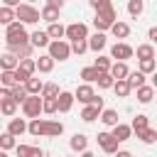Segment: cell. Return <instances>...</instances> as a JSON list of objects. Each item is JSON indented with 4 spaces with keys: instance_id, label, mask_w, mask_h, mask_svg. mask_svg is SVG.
<instances>
[{
    "instance_id": "obj_44",
    "label": "cell",
    "mask_w": 157,
    "mask_h": 157,
    "mask_svg": "<svg viewBox=\"0 0 157 157\" xmlns=\"http://www.w3.org/2000/svg\"><path fill=\"white\" fill-rule=\"evenodd\" d=\"M59 86L56 83H44V91H42V98H59Z\"/></svg>"
},
{
    "instance_id": "obj_6",
    "label": "cell",
    "mask_w": 157,
    "mask_h": 157,
    "mask_svg": "<svg viewBox=\"0 0 157 157\" xmlns=\"http://www.w3.org/2000/svg\"><path fill=\"white\" fill-rule=\"evenodd\" d=\"M47 54L54 59V61H66L74 52H71V42L69 39H61V42H52L49 44V49H47Z\"/></svg>"
},
{
    "instance_id": "obj_47",
    "label": "cell",
    "mask_w": 157,
    "mask_h": 157,
    "mask_svg": "<svg viewBox=\"0 0 157 157\" xmlns=\"http://www.w3.org/2000/svg\"><path fill=\"white\" fill-rule=\"evenodd\" d=\"M71 52H74L76 56L86 54V52H88V42H74V44H71Z\"/></svg>"
},
{
    "instance_id": "obj_45",
    "label": "cell",
    "mask_w": 157,
    "mask_h": 157,
    "mask_svg": "<svg viewBox=\"0 0 157 157\" xmlns=\"http://www.w3.org/2000/svg\"><path fill=\"white\" fill-rule=\"evenodd\" d=\"M44 113H47V115L59 113V103H56V98H44Z\"/></svg>"
},
{
    "instance_id": "obj_32",
    "label": "cell",
    "mask_w": 157,
    "mask_h": 157,
    "mask_svg": "<svg viewBox=\"0 0 157 157\" xmlns=\"http://www.w3.org/2000/svg\"><path fill=\"white\" fill-rule=\"evenodd\" d=\"M12 22H17V12L12 10V7H0V25H5V27H10Z\"/></svg>"
},
{
    "instance_id": "obj_50",
    "label": "cell",
    "mask_w": 157,
    "mask_h": 157,
    "mask_svg": "<svg viewBox=\"0 0 157 157\" xmlns=\"http://www.w3.org/2000/svg\"><path fill=\"white\" fill-rule=\"evenodd\" d=\"M115 157H132V152H130V150H120Z\"/></svg>"
},
{
    "instance_id": "obj_5",
    "label": "cell",
    "mask_w": 157,
    "mask_h": 157,
    "mask_svg": "<svg viewBox=\"0 0 157 157\" xmlns=\"http://www.w3.org/2000/svg\"><path fill=\"white\" fill-rule=\"evenodd\" d=\"M96 142H98V147H101L108 157H115V155L120 152V150H118L120 142H118V140L113 137V132H108V130H101V132L96 135Z\"/></svg>"
},
{
    "instance_id": "obj_26",
    "label": "cell",
    "mask_w": 157,
    "mask_h": 157,
    "mask_svg": "<svg viewBox=\"0 0 157 157\" xmlns=\"http://www.w3.org/2000/svg\"><path fill=\"white\" fill-rule=\"evenodd\" d=\"M135 54H137V61H147V59H155V47H152V42H147V44H137Z\"/></svg>"
},
{
    "instance_id": "obj_16",
    "label": "cell",
    "mask_w": 157,
    "mask_h": 157,
    "mask_svg": "<svg viewBox=\"0 0 157 157\" xmlns=\"http://www.w3.org/2000/svg\"><path fill=\"white\" fill-rule=\"evenodd\" d=\"M110 132H113V137H115L118 142H128V140L132 137V132H135V130H132V125H125V123H120V125H115Z\"/></svg>"
},
{
    "instance_id": "obj_2",
    "label": "cell",
    "mask_w": 157,
    "mask_h": 157,
    "mask_svg": "<svg viewBox=\"0 0 157 157\" xmlns=\"http://www.w3.org/2000/svg\"><path fill=\"white\" fill-rule=\"evenodd\" d=\"M22 44H32L25 25L22 22H12L10 27H5V47H22Z\"/></svg>"
},
{
    "instance_id": "obj_33",
    "label": "cell",
    "mask_w": 157,
    "mask_h": 157,
    "mask_svg": "<svg viewBox=\"0 0 157 157\" xmlns=\"http://www.w3.org/2000/svg\"><path fill=\"white\" fill-rule=\"evenodd\" d=\"M152 98H155V86H142V88H137V103L147 105V103H152Z\"/></svg>"
},
{
    "instance_id": "obj_35",
    "label": "cell",
    "mask_w": 157,
    "mask_h": 157,
    "mask_svg": "<svg viewBox=\"0 0 157 157\" xmlns=\"http://www.w3.org/2000/svg\"><path fill=\"white\" fill-rule=\"evenodd\" d=\"M0 110H2V115H7L12 120V115L17 113V103L12 98H0Z\"/></svg>"
},
{
    "instance_id": "obj_21",
    "label": "cell",
    "mask_w": 157,
    "mask_h": 157,
    "mask_svg": "<svg viewBox=\"0 0 157 157\" xmlns=\"http://www.w3.org/2000/svg\"><path fill=\"white\" fill-rule=\"evenodd\" d=\"M105 42H108V39H105V34H103V32H96V34H91V37H88V49L98 54L101 49H105Z\"/></svg>"
},
{
    "instance_id": "obj_41",
    "label": "cell",
    "mask_w": 157,
    "mask_h": 157,
    "mask_svg": "<svg viewBox=\"0 0 157 157\" xmlns=\"http://www.w3.org/2000/svg\"><path fill=\"white\" fill-rule=\"evenodd\" d=\"M128 12H130V17H140L145 12V2L142 0H130L128 2Z\"/></svg>"
},
{
    "instance_id": "obj_27",
    "label": "cell",
    "mask_w": 157,
    "mask_h": 157,
    "mask_svg": "<svg viewBox=\"0 0 157 157\" xmlns=\"http://www.w3.org/2000/svg\"><path fill=\"white\" fill-rule=\"evenodd\" d=\"M113 64H115V61H113L110 56H105V54H98V56H96V61H93V66H96L101 74H110Z\"/></svg>"
},
{
    "instance_id": "obj_13",
    "label": "cell",
    "mask_w": 157,
    "mask_h": 157,
    "mask_svg": "<svg viewBox=\"0 0 157 157\" xmlns=\"http://www.w3.org/2000/svg\"><path fill=\"white\" fill-rule=\"evenodd\" d=\"M7 132L15 135V137H20V135L29 132V123H27L25 118H12V120L7 123Z\"/></svg>"
},
{
    "instance_id": "obj_38",
    "label": "cell",
    "mask_w": 157,
    "mask_h": 157,
    "mask_svg": "<svg viewBox=\"0 0 157 157\" xmlns=\"http://www.w3.org/2000/svg\"><path fill=\"white\" fill-rule=\"evenodd\" d=\"M113 91H115V96H118V98H128V96H130V91H132V86H130V83H128V78H125V81H115Z\"/></svg>"
},
{
    "instance_id": "obj_28",
    "label": "cell",
    "mask_w": 157,
    "mask_h": 157,
    "mask_svg": "<svg viewBox=\"0 0 157 157\" xmlns=\"http://www.w3.org/2000/svg\"><path fill=\"white\" fill-rule=\"evenodd\" d=\"M54 59L49 56V54H39V59H37V71L39 74H49V71H54Z\"/></svg>"
},
{
    "instance_id": "obj_11",
    "label": "cell",
    "mask_w": 157,
    "mask_h": 157,
    "mask_svg": "<svg viewBox=\"0 0 157 157\" xmlns=\"http://www.w3.org/2000/svg\"><path fill=\"white\" fill-rule=\"evenodd\" d=\"M74 96H76V101L83 103V105H91V103L96 101V91H93L91 83H78L76 91H74Z\"/></svg>"
},
{
    "instance_id": "obj_34",
    "label": "cell",
    "mask_w": 157,
    "mask_h": 157,
    "mask_svg": "<svg viewBox=\"0 0 157 157\" xmlns=\"http://www.w3.org/2000/svg\"><path fill=\"white\" fill-rule=\"evenodd\" d=\"M145 78H147V76H145L142 71H130V76H128V83L132 86V91H137V88L147 86V83H145Z\"/></svg>"
},
{
    "instance_id": "obj_20",
    "label": "cell",
    "mask_w": 157,
    "mask_h": 157,
    "mask_svg": "<svg viewBox=\"0 0 157 157\" xmlns=\"http://www.w3.org/2000/svg\"><path fill=\"white\" fill-rule=\"evenodd\" d=\"M59 7H54L52 2H44V7H42V20H47L49 25H54V22H59Z\"/></svg>"
},
{
    "instance_id": "obj_53",
    "label": "cell",
    "mask_w": 157,
    "mask_h": 157,
    "mask_svg": "<svg viewBox=\"0 0 157 157\" xmlns=\"http://www.w3.org/2000/svg\"><path fill=\"white\" fill-rule=\"evenodd\" d=\"M0 157H7V152H0Z\"/></svg>"
},
{
    "instance_id": "obj_29",
    "label": "cell",
    "mask_w": 157,
    "mask_h": 157,
    "mask_svg": "<svg viewBox=\"0 0 157 157\" xmlns=\"http://www.w3.org/2000/svg\"><path fill=\"white\" fill-rule=\"evenodd\" d=\"M78 76L83 78V83H98V78H101V71H98L96 66H83Z\"/></svg>"
},
{
    "instance_id": "obj_42",
    "label": "cell",
    "mask_w": 157,
    "mask_h": 157,
    "mask_svg": "<svg viewBox=\"0 0 157 157\" xmlns=\"http://www.w3.org/2000/svg\"><path fill=\"white\" fill-rule=\"evenodd\" d=\"M0 147H2V152H7V150H12V147H17V142H15V135H10L7 130L0 135Z\"/></svg>"
},
{
    "instance_id": "obj_10",
    "label": "cell",
    "mask_w": 157,
    "mask_h": 157,
    "mask_svg": "<svg viewBox=\"0 0 157 157\" xmlns=\"http://www.w3.org/2000/svg\"><path fill=\"white\" fill-rule=\"evenodd\" d=\"M135 56V49L128 44V42H115L113 47H110V59H115V61H128V59H132Z\"/></svg>"
},
{
    "instance_id": "obj_43",
    "label": "cell",
    "mask_w": 157,
    "mask_h": 157,
    "mask_svg": "<svg viewBox=\"0 0 157 157\" xmlns=\"http://www.w3.org/2000/svg\"><path fill=\"white\" fill-rule=\"evenodd\" d=\"M137 71H142L145 76H147V74H155V71H157V61H155V59L140 61V64H137Z\"/></svg>"
},
{
    "instance_id": "obj_19",
    "label": "cell",
    "mask_w": 157,
    "mask_h": 157,
    "mask_svg": "<svg viewBox=\"0 0 157 157\" xmlns=\"http://www.w3.org/2000/svg\"><path fill=\"white\" fill-rule=\"evenodd\" d=\"M15 152H17V157H44V150L34 147V145H17Z\"/></svg>"
},
{
    "instance_id": "obj_9",
    "label": "cell",
    "mask_w": 157,
    "mask_h": 157,
    "mask_svg": "<svg viewBox=\"0 0 157 157\" xmlns=\"http://www.w3.org/2000/svg\"><path fill=\"white\" fill-rule=\"evenodd\" d=\"M34 71H37V59H25V61H20V66H17V71H15L17 83H27V81L34 76Z\"/></svg>"
},
{
    "instance_id": "obj_1",
    "label": "cell",
    "mask_w": 157,
    "mask_h": 157,
    "mask_svg": "<svg viewBox=\"0 0 157 157\" xmlns=\"http://www.w3.org/2000/svg\"><path fill=\"white\" fill-rule=\"evenodd\" d=\"M64 132V123L52 120V118H37L29 120V135L34 137H59Z\"/></svg>"
},
{
    "instance_id": "obj_15",
    "label": "cell",
    "mask_w": 157,
    "mask_h": 157,
    "mask_svg": "<svg viewBox=\"0 0 157 157\" xmlns=\"http://www.w3.org/2000/svg\"><path fill=\"white\" fill-rule=\"evenodd\" d=\"M101 123L105 125V128H115V125H120V115H118V110L115 108H105L103 113H101Z\"/></svg>"
},
{
    "instance_id": "obj_25",
    "label": "cell",
    "mask_w": 157,
    "mask_h": 157,
    "mask_svg": "<svg viewBox=\"0 0 157 157\" xmlns=\"http://www.w3.org/2000/svg\"><path fill=\"white\" fill-rule=\"evenodd\" d=\"M110 34H113L115 39H128V37H130V25H128V22H123V20H118V22L113 25Z\"/></svg>"
},
{
    "instance_id": "obj_7",
    "label": "cell",
    "mask_w": 157,
    "mask_h": 157,
    "mask_svg": "<svg viewBox=\"0 0 157 157\" xmlns=\"http://www.w3.org/2000/svg\"><path fill=\"white\" fill-rule=\"evenodd\" d=\"M118 22V12L115 10H110V12H103V15H96L93 17V27H96V32H110L113 29V25Z\"/></svg>"
},
{
    "instance_id": "obj_52",
    "label": "cell",
    "mask_w": 157,
    "mask_h": 157,
    "mask_svg": "<svg viewBox=\"0 0 157 157\" xmlns=\"http://www.w3.org/2000/svg\"><path fill=\"white\" fill-rule=\"evenodd\" d=\"M152 86H155V91H157V71L152 74Z\"/></svg>"
},
{
    "instance_id": "obj_51",
    "label": "cell",
    "mask_w": 157,
    "mask_h": 157,
    "mask_svg": "<svg viewBox=\"0 0 157 157\" xmlns=\"http://www.w3.org/2000/svg\"><path fill=\"white\" fill-rule=\"evenodd\" d=\"M78 157H96V155H93L91 150H86V152H83V155H78Z\"/></svg>"
},
{
    "instance_id": "obj_23",
    "label": "cell",
    "mask_w": 157,
    "mask_h": 157,
    "mask_svg": "<svg viewBox=\"0 0 157 157\" xmlns=\"http://www.w3.org/2000/svg\"><path fill=\"white\" fill-rule=\"evenodd\" d=\"M110 76H113L115 81H125V78L130 76L128 64H125V61H115V64H113V69H110Z\"/></svg>"
},
{
    "instance_id": "obj_54",
    "label": "cell",
    "mask_w": 157,
    "mask_h": 157,
    "mask_svg": "<svg viewBox=\"0 0 157 157\" xmlns=\"http://www.w3.org/2000/svg\"><path fill=\"white\" fill-rule=\"evenodd\" d=\"M66 157H76V155H66Z\"/></svg>"
},
{
    "instance_id": "obj_31",
    "label": "cell",
    "mask_w": 157,
    "mask_h": 157,
    "mask_svg": "<svg viewBox=\"0 0 157 157\" xmlns=\"http://www.w3.org/2000/svg\"><path fill=\"white\" fill-rule=\"evenodd\" d=\"M25 88H27V93H29V96H42V91H44V81H42V78H37V76H32V78L25 83Z\"/></svg>"
},
{
    "instance_id": "obj_48",
    "label": "cell",
    "mask_w": 157,
    "mask_h": 157,
    "mask_svg": "<svg viewBox=\"0 0 157 157\" xmlns=\"http://www.w3.org/2000/svg\"><path fill=\"white\" fill-rule=\"evenodd\" d=\"M147 37L152 39V47H157V27H150V32H147Z\"/></svg>"
},
{
    "instance_id": "obj_22",
    "label": "cell",
    "mask_w": 157,
    "mask_h": 157,
    "mask_svg": "<svg viewBox=\"0 0 157 157\" xmlns=\"http://www.w3.org/2000/svg\"><path fill=\"white\" fill-rule=\"evenodd\" d=\"M0 66H2V71H17V66H20V59H17L15 54L5 52V54L0 56Z\"/></svg>"
},
{
    "instance_id": "obj_3",
    "label": "cell",
    "mask_w": 157,
    "mask_h": 157,
    "mask_svg": "<svg viewBox=\"0 0 157 157\" xmlns=\"http://www.w3.org/2000/svg\"><path fill=\"white\" fill-rule=\"evenodd\" d=\"M15 12H17V22H22V25H37L42 20V10H37L29 2H22Z\"/></svg>"
},
{
    "instance_id": "obj_39",
    "label": "cell",
    "mask_w": 157,
    "mask_h": 157,
    "mask_svg": "<svg viewBox=\"0 0 157 157\" xmlns=\"http://www.w3.org/2000/svg\"><path fill=\"white\" fill-rule=\"evenodd\" d=\"M137 135V140L140 142H145V145H152V142H157V130L155 128H147V130H142V132H135Z\"/></svg>"
},
{
    "instance_id": "obj_12",
    "label": "cell",
    "mask_w": 157,
    "mask_h": 157,
    "mask_svg": "<svg viewBox=\"0 0 157 157\" xmlns=\"http://www.w3.org/2000/svg\"><path fill=\"white\" fill-rule=\"evenodd\" d=\"M29 42H32V47H34V49H49L52 37L47 34V29H34V32L29 34Z\"/></svg>"
},
{
    "instance_id": "obj_46",
    "label": "cell",
    "mask_w": 157,
    "mask_h": 157,
    "mask_svg": "<svg viewBox=\"0 0 157 157\" xmlns=\"http://www.w3.org/2000/svg\"><path fill=\"white\" fill-rule=\"evenodd\" d=\"M115 86V78L110 76V74H101V78H98V88H113Z\"/></svg>"
},
{
    "instance_id": "obj_14",
    "label": "cell",
    "mask_w": 157,
    "mask_h": 157,
    "mask_svg": "<svg viewBox=\"0 0 157 157\" xmlns=\"http://www.w3.org/2000/svg\"><path fill=\"white\" fill-rule=\"evenodd\" d=\"M69 147H71L74 152L83 155V152L88 150V137H86L83 132H76V135H71V140H69Z\"/></svg>"
},
{
    "instance_id": "obj_4",
    "label": "cell",
    "mask_w": 157,
    "mask_h": 157,
    "mask_svg": "<svg viewBox=\"0 0 157 157\" xmlns=\"http://www.w3.org/2000/svg\"><path fill=\"white\" fill-rule=\"evenodd\" d=\"M42 113H44V98L42 96H29L22 105V115L29 118V120H37Z\"/></svg>"
},
{
    "instance_id": "obj_37",
    "label": "cell",
    "mask_w": 157,
    "mask_h": 157,
    "mask_svg": "<svg viewBox=\"0 0 157 157\" xmlns=\"http://www.w3.org/2000/svg\"><path fill=\"white\" fill-rule=\"evenodd\" d=\"M88 5H91V7L96 10V15H103V12H110V10H115L110 0H91Z\"/></svg>"
},
{
    "instance_id": "obj_8",
    "label": "cell",
    "mask_w": 157,
    "mask_h": 157,
    "mask_svg": "<svg viewBox=\"0 0 157 157\" xmlns=\"http://www.w3.org/2000/svg\"><path fill=\"white\" fill-rule=\"evenodd\" d=\"M66 39L74 44V42H88V27L83 22H71L66 25Z\"/></svg>"
},
{
    "instance_id": "obj_24",
    "label": "cell",
    "mask_w": 157,
    "mask_h": 157,
    "mask_svg": "<svg viewBox=\"0 0 157 157\" xmlns=\"http://www.w3.org/2000/svg\"><path fill=\"white\" fill-rule=\"evenodd\" d=\"M47 34L52 37V42H61V39L66 37V27H64L61 22H54V25L47 27Z\"/></svg>"
},
{
    "instance_id": "obj_30",
    "label": "cell",
    "mask_w": 157,
    "mask_h": 157,
    "mask_svg": "<svg viewBox=\"0 0 157 157\" xmlns=\"http://www.w3.org/2000/svg\"><path fill=\"white\" fill-rule=\"evenodd\" d=\"M10 96H12V101H15L17 105H25V101L29 98V93H27L25 83H17L15 88H10Z\"/></svg>"
},
{
    "instance_id": "obj_36",
    "label": "cell",
    "mask_w": 157,
    "mask_h": 157,
    "mask_svg": "<svg viewBox=\"0 0 157 157\" xmlns=\"http://www.w3.org/2000/svg\"><path fill=\"white\" fill-rule=\"evenodd\" d=\"M130 125H132V130H135V132H142V130H147V128H150V118H147L145 113H137V115L132 118V123H130Z\"/></svg>"
},
{
    "instance_id": "obj_49",
    "label": "cell",
    "mask_w": 157,
    "mask_h": 157,
    "mask_svg": "<svg viewBox=\"0 0 157 157\" xmlns=\"http://www.w3.org/2000/svg\"><path fill=\"white\" fill-rule=\"evenodd\" d=\"M47 2H52V5H54V7H59V10L64 7V0H47Z\"/></svg>"
},
{
    "instance_id": "obj_40",
    "label": "cell",
    "mask_w": 157,
    "mask_h": 157,
    "mask_svg": "<svg viewBox=\"0 0 157 157\" xmlns=\"http://www.w3.org/2000/svg\"><path fill=\"white\" fill-rule=\"evenodd\" d=\"M0 83H2V88H15V86H17L15 71H2V74H0Z\"/></svg>"
},
{
    "instance_id": "obj_17",
    "label": "cell",
    "mask_w": 157,
    "mask_h": 157,
    "mask_svg": "<svg viewBox=\"0 0 157 157\" xmlns=\"http://www.w3.org/2000/svg\"><path fill=\"white\" fill-rule=\"evenodd\" d=\"M74 101H76V96H74V93L61 91V93H59V98H56V103H59V113H69V110H71V105H74Z\"/></svg>"
},
{
    "instance_id": "obj_18",
    "label": "cell",
    "mask_w": 157,
    "mask_h": 157,
    "mask_svg": "<svg viewBox=\"0 0 157 157\" xmlns=\"http://www.w3.org/2000/svg\"><path fill=\"white\" fill-rule=\"evenodd\" d=\"M105 108H98V105H83V110H81V120L83 123H93L96 118L101 120V113H103Z\"/></svg>"
}]
</instances>
